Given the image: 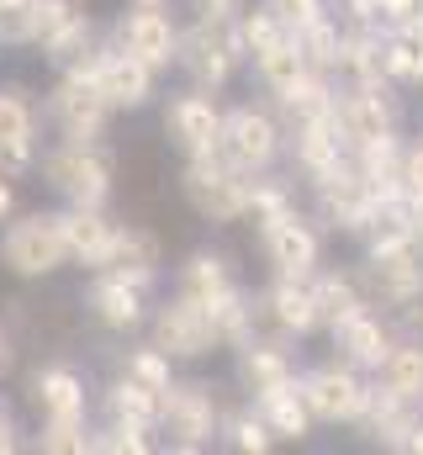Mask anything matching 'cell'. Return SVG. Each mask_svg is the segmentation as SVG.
<instances>
[{
	"label": "cell",
	"instance_id": "48",
	"mask_svg": "<svg viewBox=\"0 0 423 455\" xmlns=\"http://www.w3.org/2000/svg\"><path fill=\"white\" fill-rule=\"evenodd\" d=\"M381 5V27H403L408 16H419L423 0H376Z\"/></svg>",
	"mask_w": 423,
	"mask_h": 455
},
{
	"label": "cell",
	"instance_id": "39",
	"mask_svg": "<svg viewBox=\"0 0 423 455\" xmlns=\"http://www.w3.org/2000/svg\"><path fill=\"white\" fill-rule=\"evenodd\" d=\"M91 413H64V419H37L32 451L37 455H91Z\"/></svg>",
	"mask_w": 423,
	"mask_h": 455
},
{
	"label": "cell",
	"instance_id": "16",
	"mask_svg": "<svg viewBox=\"0 0 423 455\" xmlns=\"http://www.w3.org/2000/svg\"><path fill=\"white\" fill-rule=\"evenodd\" d=\"M259 233V249H265V265L270 275H317L323 270V249H328V233L313 212H291V218H275V223L254 228Z\"/></svg>",
	"mask_w": 423,
	"mask_h": 455
},
{
	"label": "cell",
	"instance_id": "22",
	"mask_svg": "<svg viewBox=\"0 0 423 455\" xmlns=\"http://www.w3.org/2000/svg\"><path fill=\"white\" fill-rule=\"evenodd\" d=\"M27 403L37 419H64V413H91V381L69 360H43L27 376Z\"/></svg>",
	"mask_w": 423,
	"mask_h": 455
},
{
	"label": "cell",
	"instance_id": "7",
	"mask_svg": "<svg viewBox=\"0 0 423 455\" xmlns=\"http://www.w3.org/2000/svg\"><path fill=\"white\" fill-rule=\"evenodd\" d=\"M111 101L101 96L91 64H69L59 69L48 101H43V122L53 127V138H69V143H91V138H106L111 127Z\"/></svg>",
	"mask_w": 423,
	"mask_h": 455
},
{
	"label": "cell",
	"instance_id": "32",
	"mask_svg": "<svg viewBox=\"0 0 423 455\" xmlns=\"http://www.w3.org/2000/svg\"><path fill=\"white\" fill-rule=\"evenodd\" d=\"M313 297H317V318H323V334L333 323H344L349 313L371 307L365 302V286H360V270H344V265H323L313 275Z\"/></svg>",
	"mask_w": 423,
	"mask_h": 455
},
{
	"label": "cell",
	"instance_id": "26",
	"mask_svg": "<svg viewBox=\"0 0 423 455\" xmlns=\"http://www.w3.org/2000/svg\"><path fill=\"white\" fill-rule=\"evenodd\" d=\"M423 424V403H403V397H392V392H381L376 381H371V403H365V413H360V435L371 440V445H381V451H408V435Z\"/></svg>",
	"mask_w": 423,
	"mask_h": 455
},
{
	"label": "cell",
	"instance_id": "24",
	"mask_svg": "<svg viewBox=\"0 0 423 455\" xmlns=\"http://www.w3.org/2000/svg\"><path fill=\"white\" fill-rule=\"evenodd\" d=\"M101 270L127 275V281L143 286V291H159V281H164V270H170V265H164V238L143 223H116V238H111V254H106Z\"/></svg>",
	"mask_w": 423,
	"mask_h": 455
},
{
	"label": "cell",
	"instance_id": "47",
	"mask_svg": "<svg viewBox=\"0 0 423 455\" xmlns=\"http://www.w3.org/2000/svg\"><path fill=\"white\" fill-rule=\"evenodd\" d=\"M387 318H392V329H397L403 339H423V297L408 302V307H397V313H387Z\"/></svg>",
	"mask_w": 423,
	"mask_h": 455
},
{
	"label": "cell",
	"instance_id": "46",
	"mask_svg": "<svg viewBox=\"0 0 423 455\" xmlns=\"http://www.w3.org/2000/svg\"><path fill=\"white\" fill-rule=\"evenodd\" d=\"M403 196H408V207L423 202V132L403 143Z\"/></svg>",
	"mask_w": 423,
	"mask_h": 455
},
{
	"label": "cell",
	"instance_id": "18",
	"mask_svg": "<svg viewBox=\"0 0 423 455\" xmlns=\"http://www.w3.org/2000/svg\"><path fill=\"white\" fill-rule=\"evenodd\" d=\"M85 313L96 318V329H106L111 339H132V334H143V329H148L154 291L132 286L127 275L91 270V281H85Z\"/></svg>",
	"mask_w": 423,
	"mask_h": 455
},
{
	"label": "cell",
	"instance_id": "21",
	"mask_svg": "<svg viewBox=\"0 0 423 455\" xmlns=\"http://www.w3.org/2000/svg\"><path fill=\"white\" fill-rule=\"evenodd\" d=\"M360 286H365V302L381 307V313H397L408 302L423 297V249H403V254H381V259H365L360 254Z\"/></svg>",
	"mask_w": 423,
	"mask_h": 455
},
{
	"label": "cell",
	"instance_id": "41",
	"mask_svg": "<svg viewBox=\"0 0 423 455\" xmlns=\"http://www.w3.org/2000/svg\"><path fill=\"white\" fill-rule=\"evenodd\" d=\"M297 37V48H302V59H307V69L317 75H333V64H339V37H344V21L328 11V16H317L307 21L302 32H291Z\"/></svg>",
	"mask_w": 423,
	"mask_h": 455
},
{
	"label": "cell",
	"instance_id": "27",
	"mask_svg": "<svg viewBox=\"0 0 423 455\" xmlns=\"http://www.w3.org/2000/svg\"><path fill=\"white\" fill-rule=\"evenodd\" d=\"M238 281V270H233V254L227 249H212V243H202V249H191L180 265H175V281H170V291L175 297H186V302H196V307H207L217 291H227Z\"/></svg>",
	"mask_w": 423,
	"mask_h": 455
},
{
	"label": "cell",
	"instance_id": "50",
	"mask_svg": "<svg viewBox=\"0 0 423 455\" xmlns=\"http://www.w3.org/2000/svg\"><path fill=\"white\" fill-rule=\"evenodd\" d=\"M249 0H191V11H202V16H238Z\"/></svg>",
	"mask_w": 423,
	"mask_h": 455
},
{
	"label": "cell",
	"instance_id": "23",
	"mask_svg": "<svg viewBox=\"0 0 423 455\" xmlns=\"http://www.w3.org/2000/svg\"><path fill=\"white\" fill-rule=\"evenodd\" d=\"M328 344H333V355H339L344 365H355V371L371 376V371L387 360V349L397 344V329H392V318H387L381 307H360V313H349L344 323L328 329Z\"/></svg>",
	"mask_w": 423,
	"mask_h": 455
},
{
	"label": "cell",
	"instance_id": "11",
	"mask_svg": "<svg viewBox=\"0 0 423 455\" xmlns=\"http://www.w3.org/2000/svg\"><path fill=\"white\" fill-rule=\"evenodd\" d=\"M43 159V101L21 80H0V170L11 180L32 175Z\"/></svg>",
	"mask_w": 423,
	"mask_h": 455
},
{
	"label": "cell",
	"instance_id": "4",
	"mask_svg": "<svg viewBox=\"0 0 423 455\" xmlns=\"http://www.w3.org/2000/svg\"><path fill=\"white\" fill-rule=\"evenodd\" d=\"M217 154L243 175H270L286 159V122L270 101H233L222 107V138Z\"/></svg>",
	"mask_w": 423,
	"mask_h": 455
},
{
	"label": "cell",
	"instance_id": "53",
	"mask_svg": "<svg viewBox=\"0 0 423 455\" xmlns=\"http://www.w3.org/2000/svg\"><path fill=\"white\" fill-rule=\"evenodd\" d=\"M403 455H423V424L408 435V451H403Z\"/></svg>",
	"mask_w": 423,
	"mask_h": 455
},
{
	"label": "cell",
	"instance_id": "12",
	"mask_svg": "<svg viewBox=\"0 0 423 455\" xmlns=\"http://www.w3.org/2000/svg\"><path fill=\"white\" fill-rule=\"evenodd\" d=\"M159 127H164V138L180 159H207V154H217V138H222V101L212 91L180 85V91L164 96Z\"/></svg>",
	"mask_w": 423,
	"mask_h": 455
},
{
	"label": "cell",
	"instance_id": "29",
	"mask_svg": "<svg viewBox=\"0 0 423 455\" xmlns=\"http://www.w3.org/2000/svg\"><path fill=\"white\" fill-rule=\"evenodd\" d=\"M243 403H254V413L270 424V435H275V445H307L313 440V413H307V403H302V392L297 387H281V392H265V397H243Z\"/></svg>",
	"mask_w": 423,
	"mask_h": 455
},
{
	"label": "cell",
	"instance_id": "31",
	"mask_svg": "<svg viewBox=\"0 0 423 455\" xmlns=\"http://www.w3.org/2000/svg\"><path fill=\"white\" fill-rule=\"evenodd\" d=\"M381 53H387V80L397 91H423V11L403 27H387Z\"/></svg>",
	"mask_w": 423,
	"mask_h": 455
},
{
	"label": "cell",
	"instance_id": "49",
	"mask_svg": "<svg viewBox=\"0 0 423 455\" xmlns=\"http://www.w3.org/2000/svg\"><path fill=\"white\" fill-rule=\"evenodd\" d=\"M21 451V424H16V413L0 403V455H16Z\"/></svg>",
	"mask_w": 423,
	"mask_h": 455
},
{
	"label": "cell",
	"instance_id": "52",
	"mask_svg": "<svg viewBox=\"0 0 423 455\" xmlns=\"http://www.w3.org/2000/svg\"><path fill=\"white\" fill-rule=\"evenodd\" d=\"M16 371V339H11V329H0V381Z\"/></svg>",
	"mask_w": 423,
	"mask_h": 455
},
{
	"label": "cell",
	"instance_id": "30",
	"mask_svg": "<svg viewBox=\"0 0 423 455\" xmlns=\"http://www.w3.org/2000/svg\"><path fill=\"white\" fill-rule=\"evenodd\" d=\"M207 318H212V334H217V349H238L259 334L254 323V291L243 281H233L227 291H217L207 302Z\"/></svg>",
	"mask_w": 423,
	"mask_h": 455
},
{
	"label": "cell",
	"instance_id": "8",
	"mask_svg": "<svg viewBox=\"0 0 423 455\" xmlns=\"http://www.w3.org/2000/svg\"><path fill=\"white\" fill-rule=\"evenodd\" d=\"M69 265L64 233L53 212H21L11 223H0V270L16 281H48Z\"/></svg>",
	"mask_w": 423,
	"mask_h": 455
},
{
	"label": "cell",
	"instance_id": "45",
	"mask_svg": "<svg viewBox=\"0 0 423 455\" xmlns=\"http://www.w3.org/2000/svg\"><path fill=\"white\" fill-rule=\"evenodd\" d=\"M259 5H265L286 32H302L307 21H317V16H328V11H333V0H259Z\"/></svg>",
	"mask_w": 423,
	"mask_h": 455
},
{
	"label": "cell",
	"instance_id": "40",
	"mask_svg": "<svg viewBox=\"0 0 423 455\" xmlns=\"http://www.w3.org/2000/svg\"><path fill=\"white\" fill-rule=\"evenodd\" d=\"M297 212V186L286 180V175H254V186H249V223L265 228L275 223V218H291Z\"/></svg>",
	"mask_w": 423,
	"mask_h": 455
},
{
	"label": "cell",
	"instance_id": "3",
	"mask_svg": "<svg viewBox=\"0 0 423 455\" xmlns=\"http://www.w3.org/2000/svg\"><path fill=\"white\" fill-rule=\"evenodd\" d=\"M222 397L212 381L196 376H175L170 392L159 397V451L170 455H202L217 445V429H222Z\"/></svg>",
	"mask_w": 423,
	"mask_h": 455
},
{
	"label": "cell",
	"instance_id": "51",
	"mask_svg": "<svg viewBox=\"0 0 423 455\" xmlns=\"http://www.w3.org/2000/svg\"><path fill=\"white\" fill-rule=\"evenodd\" d=\"M16 218V180L0 170V223H11Z\"/></svg>",
	"mask_w": 423,
	"mask_h": 455
},
{
	"label": "cell",
	"instance_id": "2",
	"mask_svg": "<svg viewBox=\"0 0 423 455\" xmlns=\"http://www.w3.org/2000/svg\"><path fill=\"white\" fill-rule=\"evenodd\" d=\"M48 191L64 202V207H111V191H116V154L106 138L91 143H69V138H53L37 159Z\"/></svg>",
	"mask_w": 423,
	"mask_h": 455
},
{
	"label": "cell",
	"instance_id": "42",
	"mask_svg": "<svg viewBox=\"0 0 423 455\" xmlns=\"http://www.w3.org/2000/svg\"><path fill=\"white\" fill-rule=\"evenodd\" d=\"M154 451H159V429H143V424L101 419L96 435H91V455H154Z\"/></svg>",
	"mask_w": 423,
	"mask_h": 455
},
{
	"label": "cell",
	"instance_id": "35",
	"mask_svg": "<svg viewBox=\"0 0 423 455\" xmlns=\"http://www.w3.org/2000/svg\"><path fill=\"white\" fill-rule=\"evenodd\" d=\"M101 419L116 424H143V429H159V392L127 381V376H111L101 392Z\"/></svg>",
	"mask_w": 423,
	"mask_h": 455
},
{
	"label": "cell",
	"instance_id": "1",
	"mask_svg": "<svg viewBox=\"0 0 423 455\" xmlns=\"http://www.w3.org/2000/svg\"><path fill=\"white\" fill-rule=\"evenodd\" d=\"M249 69V48H243V32H238V16H191L180 21V59H175V75L196 91L222 96L238 75Z\"/></svg>",
	"mask_w": 423,
	"mask_h": 455
},
{
	"label": "cell",
	"instance_id": "6",
	"mask_svg": "<svg viewBox=\"0 0 423 455\" xmlns=\"http://www.w3.org/2000/svg\"><path fill=\"white\" fill-rule=\"evenodd\" d=\"M249 186H254V175L233 170L222 154L186 159V164H180V196H186V207L212 228L249 223Z\"/></svg>",
	"mask_w": 423,
	"mask_h": 455
},
{
	"label": "cell",
	"instance_id": "28",
	"mask_svg": "<svg viewBox=\"0 0 423 455\" xmlns=\"http://www.w3.org/2000/svg\"><path fill=\"white\" fill-rule=\"evenodd\" d=\"M381 37H387V27H349V21H344L333 80H339V85H392V80H387Z\"/></svg>",
	"mask_w": 423,
	"mask_h": 455
},
{
	"label": "cell",
	"instance_id": "10",
	"mask_svg": "<svg viewBox=\"0 0 423 455\" xmlns=\"http://www.w3.org/2000/svg\"><path fill=\"white\" fill-rule=\"evenodd\" d=\"M254 323L259 334H275L286 344H302L323 334V318H317V297H313V275H270L259 291H254Z\"/></svg>",
	"mask_w": 423,
	"mask_h": 455
},
{
	"label": "cell",
	"instance_id": "15",
	"mask_svg": "<svg viewBox=\"0 0 423 455\" xmlns=\"http://www.w3.org/2000/svg\"><path fill=\"white\" fill-rule=\"evenodd\" d=\"M333 127L349 148L403 132V91L397 85H339L333 91Z\"/></svg>",
	"mask_w": 423,
	"mask_h": 455
},
{
	"label": "cell",
	"instance_id": "37",
	"mask_svg": "<svg viewBox=\"0 0 423 455\" xmlns=\"http://www.w3.org/2000/svg\"><path fill=\"white\" fill-rule=\"evenodd\" d=\"M249 75H254V85H259L265 96H275V91H286L291 80H302V75H307V59H302L297 37L286 32L281 43H270L265 53H254V59H249Z\"/></svg>",
	"mask_w": 423,
	"mask_h": 455
},
{
	"label": "cell",
	"instance_id": "38",
	"mask_svg": "<svg viewBox=\"0 0 423 455\" xmlns=\"http://www.w3.org/2000/svg\"><path fill=\"white\" fill-rule=\"evenodd\" d=\"M217 445H222V451H233V455H270V451H275V435H270V424L254 413V403H238V408H227V413H222Z\"/></svg>",
	"mask_w": 423,
	"mask_h": 455
},
{
	"label": "cell",
	"instance_id": "34",
	"mask_svg": "<svg viewBox=\"0 0 423 455\" xmlns=\"http://www.w3.org/2000/svg\"><path fill=\"white\" fill-rule=\"evenodd\" d=\"M333 91H339V80H333V75L307 69L302 80H291L286 91H275V96H265V101H270V107L281 112V122L291 127V122H313V116L333 112Z\"/></svg>",
	"mask_w": 423,
	"mask_h": 455
},
{
	"label": "cell",
	"instance_id": "54",
	"mask_svg": "<svg viewBox=\"0 0 423 455\" xmlns=\"http://www.w3.org/2000/svg\"><path fill=\"white\" fill-rule=\"evenodd\" d=\"M413 243H419V249H423V202H419V207H413Z\"/></svg>",
	"mask_w": 423,
	"mask_h": 455
},
{
	"label": "cell",
	"instance_id": "25",
	"mask_svg": "<svg viewBox=\"0 0 423 455\" xmlns=\"http://www.w3.org/2000/svg\"><path fill=\"white\" fill-rule=\"evenodd\" d=\"M53 218H59V233H64L69 265L101 270L106 254H111V238H116V218L106 207H59Z\"/></svg>",
	"mask_w": 423,
	"mask_h": 455
},
{
	"label": "cell",
	"instance_id": "5",
	"mask_svg": "<svg viewBox=\"0 0 423 455\" xmlns=\"http://www.w3.org/2000/svg\"><path fill=\"white\" fill-rule=\"evenodd\" d=\"M297 392H302L317 429H355L365 403H371V376L344 365L339 355H328V360L297 371Z\"/></svg>",
	"mask_w": 423,
	"mask_h": 455
},
{
	"label": "cell",
	"instance_id": "19",
	"mask_svg": "<svg viewBox=\"0 0 423 455\" xmlns=\"http://www.w3.org/2000/svg\"><path fill=\"white\" fill-rule=\"evenodd\" d=\"M297 355L291 344L275 339V334H254L249 344L233 349V381L243 397H265V392H281V387H297Z\"/></svg>",
	"mask_w": 423,
	"mask_h": 455
},
{
	"label": "cell",
	"instance_id": "14",
	"mask_svg": "<svg viewBox=\"0 0 423 455\" xmlns=\"http://www.w3.org/2000/svg\"><path fill=\"white\" fill-rule=\"evenodd\" d=\"M106 37L116 48H127L132 59H143L148 69H159V75H170L175 59H180V16L170 5H127V11H116Z\"/></svg>",
	"mask_w": 423,
	"mask_h": 455
},
{
	"label": "cell",
	"instance_id": "43",
	"mask_svg": "<svg viewBox=\"0 0 423 455\" xmlns=\"http://www.w3.org/2000/svg\"><path fill=\"white\" fill-rule=\"evenodd\" d=\"M37 43V0H0V48Z\"/></svg>",
	"mask_w": 423,
	"mask_h": 455
},
{
	"label": "cell",
	"instance_id": "9",
	"mask_svg": "<svg viewBox=\"0 0 423 455\" xmlns=\"http://www.w3.org/2000/svg\"><path fill=\"white\" fill-rule=\"evenodd\" d=\"M313 191V218L323 223V233H333V238H365L371 223H376V191L360 180V170H355V159H344L339 170H328L323 180L307 186Z\"/></svg>",
	"mask_w": 423,
	"mask_h": 455
},
{
	"label": "cell",
	"instance_id": "17",
	"mask_svg": "<svg viewBox=\"0 0 423 455\" xmlns=\"http://www.w3.org/2000/svg\"><path fill=\"white\" fill-rule=\"evenodd\" d=\"M148 339L159 344L175 365H196V360L217 355V334H212L207 307H196V302H186V297H175V291L154 302V313H148Z\"/></svg>",
	"mask_w": 423,
	"mask_h": 455
},
{
	"label": "cell",
	"instance_id": "20",
	"mask_svg": "<svg viewBox=\"0 0 423 455\" xmlns=\"http://www.w3.org/2000/svg\"><path fill=\"white\" fill-rule=\"evenodd\" d=\"M349 159V143H344V132L333 127V112L328 116H313V122H291L286 127V170H291V180H323L328 170H339Z\"/></svg>",
	"mask_w": 423,
	"mask_h": 455
},
{
	"label": "cell",
	"instance_id": "33",
	"mask_svg": "<svg viewBox=\"0 0 423 455\" xmlns=\"http://www.w3.org/2000/svg\"><path fill=\"white\" fill-rule=\"evenodd\" d=\"M371 381L381 387V392H392V397H403V403H423V339H403L387 349V360L371 371Z\"/></svg>",
	"mask_w": 423,
	"mask_h": 455
},
{
	"label": "cell",
	"instance_id": "44",
	"mask_svg": "<svg viewBox=\"0 0 423 455\" xmlns=\"http://www.w3.org/2000/svg\"><path fill=\"white\" fill-rule=\"evenodd\" d=\"M238 32H243L249 59H254V53H265L270 43H281V37H286V27H281L265 5H243V11H238Z\"/></svg>",
	"mask_w": 423,
	"mask_h": 455
},
{
	"label": "cell",
	"instance_id": "55",
	"mask_svg": "<svg viewBox=\"0 0 423 455\" xmlns=\"http://www.w3.org/2000/svg\"><path fill=\"white\" fill-rule=\"evenodd\" d=\"M122 5H175V0H122Z\"/></svg>",
	"mask_w": 423,
	"mask_h": 455
},
{
	"label": "cell",
	"instance_id": "36",
	"mask_svg": "<svg viewBox=\"0 0 423 455\" xmlns=\"http://www.w3.org/2000/svg\"><path fill=\"white\" fill-rule=\"evenodd\" d=\"M111 376H127V381H138V387H148V392H170V381H175V360L159 349V344H127V349H116V360H111Z\"/></svg>",
	"mask_w": 423,
	"mask_h": 455
},
{
	"label": "cell",
	"instance_id": "13",
	"mask_svg": "<svg viewBox=\"0 0 423 455\" xmlns=\"http://www.w3.org/2000/svg\"><path fill=\"white\" fill-rule=\"evenodd\" d=\"M91 75H96V85H101V96L111 101V112L116 116H132V112H148L154 101H159V69H148L143 59H132L127 48H116L111 37H101L96 48H91Z\"/></svg>",
	"mask_w": 423,
	"mask_h": 455
}]
</instances>
